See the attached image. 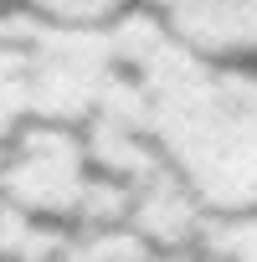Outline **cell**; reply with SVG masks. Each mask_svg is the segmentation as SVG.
<instances>
[{
	"mask_svg": "<svg viewBox=\"0 0 257 262\" xmlns=\"http://www.w3.org/2000/svg\"><path fill=\"white\" fill-rule=\"evenodd\" d=\"M144 11L201 57H252L257 52V0H149Z\"/></svg>",
	"mask_w": 257,
	"mask_h": 262,
	"instance_id": "7a4b0ae2",
	"label": "cell"
},
{
	"mask_svg": "<svg viewBox=\"0 0 257 262\" xmlns=\"http://www.w3.org/2000/svg\"><path fill=\"white\" fill-rule=\"evenodd\" d=\"M144 139L206 216L257 211V72L175 41L155 11L113 21Z\"/></svg>",
	"mask_w": 257,
	"mask_h": 262,
	"instance_id": "6da1fadb",
	"label": "cell"
},
{
	"mask_svg": "<svg viewBox=\"0 0 257 262\" xmlns=\"http://www.w3.org/2000/svg\"><path fill=\"white\" fill-rule=\"evenodd\" d=\"M26 16L41 21H72V26H108L128 0H16Z\"/></svg>",
	"mask_w": 257,
	"mask_h": 262,
	"instance_id": "277c9868",
	"label": "cell"
},
{
	"mask_svg": "<svg viewBox=\"0 0 257 262\" xmlns=\"http://www.w3.org/2000/svg\"><path fill=\"white\" fill-rule=\"evenodd\" d=\"M0 201H6V144H0Z\"/></svg>",
	"mask_w": 257,
	"mask_h": 262,
	"instance_id": "5b68a950",
	"label": "cell"
},
{
	"mask_svg": "<svg viewBox=\"0 0 257 262\" xmlns=\"http://www.w3.org/2000/svg\"><path fill=\"white\" fill-rule=\"evenodd\" d=\"M201 262H257V211L211 216L201 231Z\"/></svg>",
	"mask_w": 257,
	"mask_h": 262,
	"instance_id": "3957f363",
	"label": "cell"
}]
</instances>
